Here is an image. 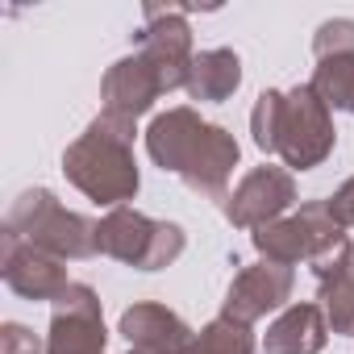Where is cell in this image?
Returning <instances> with one entry per match:
<instances>
[{
	"instance_id": "obj_1",
	"label": "cell",
	"mask_w": 354,
	"mask_h": 354,
	"mask_svg": "<svg viewBox=\"0 0 354 354\" xmlns=\"http://www.w3.org/2000/svg\"><path fill=\"white\" fill-rule=\"evenodd\" d=\"M250 125L259 150L283 154L292 171H308L333 150L329 104L317 96L313 84H300L292 92H263L250 113Z\"/></svg>"
},
{
	"instance_id": "obj_2",
	"label": "cell",
	"mask_w": 354,
	"mask_h": 354,
	"mask_svg": "<svg viewBox=\"0 0 354 354\" xmlns=\"http://www.w3.org/2000/svg\"><path fill=\"white\" fill-rule=\"evenodd\" d=\"M67 180L92 196L96 205H125L138 192V167H133V121L117 113H100L84 138H75L63 154Z\"/></svg>"
},
{
	"instance_id": "obj_3",
	"label": "cell",
	"mask_w": 354,
	"mask_h": 354,
	"mask_svg": "<svg viewBox=\"0 0 354 354\" xmlns=\"http://www.w3.org/2000/svg\"><path fill=\"white\" fill-rule=\"evenodd\" d=\"M5 230L17 234L21 242H30L34 250L55 254V259H88V254H96V225L88 217H80V213H67L46 188L26 192L9 209Z\"/></svg>"
},
{
	"instance_id": "obj_4",
	"label": "cell",
	"mask_w": 354,
	"mask_h": 354,
	"mask_svg": "<svg viewBox=\"0 0 354 354\" xmlns=\"http://www.w3.org/2000/svg\"><path fill=\"white\" fill-rule=\"evenodd\" d=\"M96 250L138 267V271H158L167 263L180 259L184 250V230L167 225V221H150L133 209H113L100 225H96Z\"/></svg>"
},
{
	"instance_id": "obj_5",
	"label": "cell",
	"mask_w": 354,
	"mask_h": 354,
	"mask_svg": "<svg viewBox=\"0 0 354 354\" xmlns=\"http://www.w3.org/2000/svg\"><path fill=\"white\" fill-rule=\"evenodd\" d=\"M342 230H337V221L329 217V209H325V201H317V205H304L296 217H288V221H271V225H263V230H254V246H259V254L267 259V263H283V267H292V263H300V259H313L325 242H333Z\"/></svg>"
},
{
	"instance_id": "obj_6",
	"label": "cell",
	"mask_w": 354,
	"mask_h": 354,
	"mask_svg": "<svg viewBox=\"0 0 354 354\" xmlns=\"http://www.w3.org/2000/svg\"><path fill=\"white\" fill-rule=\"evenodd\" d=\"M46 354H104V321H100V300L92 288L71 283L55 300Z\"/></svg>"
},
{
	"instance_id": "obj_7",
	"label": "cell",
	"mask_w": 354,
	"mask_h": 354,
	"mask_svg": "<svg viewBox=\"0 0 354 354\" xmlns=\"http://www.w3.org/2000/svg\"><path fill=\"white\" fill-rule=\"evenodd\" d=\"M313 275L321 288V308L333 333H354V246L346 234L325 242L313 259Z\"/></svg>"
},
{
	"instance_id": "obj_8",
	"label": "cell",
	"mask_w": 354,
	"mask_h": 354,
	"mask_svg": "<svg viewBox=\"0 0 354 354\" xmlns=\"http://www.w3.org/2000/svg\"><path fill=\"white\" fill-rule=\"evenodd\" d=\"M296 201V184L292 171L283 167H254L246 180L238 184V192L225 205V217L242 230H263L271 221H279V213Z\"/></svg>"
},
{
	"instance_id": "obj_9",
	"label": "cell",
	"mask_w": 354,
	"mask_h": 354,
	"mask_svg": "<svg viewBox=\"0 0 354 354\" xmlns=\"http://www.w3.org/2000/svg\"><path fill=\"white\" fill-rule=\"evenodd\" d=\"M0 271H5V283L26 300H59L71 288V279H67V271H63V263L55 254L34 250L30 242H21L9 230H5V259H0Z\"/></svg>"
},
{
	"instance_id": "obj_10",
	"label": "cell",
	"mask_w": 354,
	"mask_h": 354,
	"mask_svg": "<svg viewBox=\"0 0 354 354\" xmlns=\"http://www.w3.org/2000/svg\"><path fill=\"white\" fill-rule=\"evenodd\" d=\"M288 296H292V267H283V263H254L230 283L221 317L250 325V321L267 317L271 308H279Z\"/></svg>"
},
{
	"instance_id": "obj_11",
	"label": "cell",
	"mask_w": 354,
	"mask_h": 354,
	"mask_svg": "<svg viewBox=\"0 0 354 354\" xmlns=\"http://www.w3.org/2000/svg\"><path fill=\"white\" fill-rule=\"evenodd\" d=\"M162 92H171L167 80H162V71L138 50V55H129V59H121V63L109 67V75H104V113H117V117L133 121Z\"/></svg>"
},
{
	"instance_id": "obj_12",
	"label": "cell",
	"mask_w": 354,
	"mask_h": 354,
	"mask_svg": "<svg viewBox=\"0 0 354 354\" xmlns=\"http://www.w3.org/2000/svg\"><path fill=\"white\" fill-rule=\"evenodd\" d=\"M133 354H196V333L162 304H133L121 317Z\"/></svg>"
},
{
	"instance_id": "obj_13",
	"label": "cell",
	"mask_w": 354,
	"mask_h": 354,
	"mask_svg": "<svg viewBox=\"0 0 354 354\" xmlns=\"http://www.w3.org/2000/svg\"><path fill=\"white\" fill-rule=\"evenodd\" d=\"M234 167H238V142L221 125H205V133H201V142H196V150H192V158L184 162L180 175L192 192L221 196Z\"/></svg>"
},
{
	"instance_id": "obj_14",
	"label": "cell",
	"mask_w": 354,
	"mask_h": 354,
	"mask_svg": "<svg viewBox=\"0 0 354 354\" xmlns=\"http://www.w3.org/2000/svg\"><path fill=\"white\" fill-rule=\"evenodd\" d=\"M201 133H205V121H201L192 109H171V113L154 117V125L146 129V150H150V158H154L162 171H175V175H180L184 162L192 158Z\"/></svg>"
},
{
	"instance_id": "obj_15",
	"label": "cell",
	"mask_w": 354,
	"mask_h": 354,
	"mask_svg": "<svg viewBox=\"0 0 354 354\" xmlns=\"http://www.w3.org/2000/svg\"><path fill=\"white\" fill-rule=\"evenodd\" d=\"M325 308L321 304H292L263 342V354H317L325 346Z\"/></svg>"
},
{
	"instance_id": "obj_16",
	"label": "cell",
	"mask_w": 354,
	"mask_h": 354,
	"mask_svg": "<svg viewBox=\"0 0 354 354\" xmlns=\"http://www.w3.org/2000/svg\"><path fill=\"white\" fill-rule=\"evenodd\" d=\"M242 84V63L234 50H205L188 67V96L192 100H225Z\"/></svg>"
},
{
	"instance_id": "obj_17",
	"label": "cell",
	"mask_w": 354,
	"mask_h": 354,
	"mask_svg": "<svg viewBox=\"0 0 354 354\" xmlns=\"http://www.w3.org/2000/svg\"><path fill=\"white\" fill-rule=\"evenodd\" d=\"M313 88L329 109L354 113V59H325L313 75Z\"/></svg>"
},
{
	"instance_id": "obj_18",
	"label": "cell",
	"mask_w": 354,
	"mask_h": 354,
	"mask_svg": "<svg viewBox=\"0 0 354 354\" xmlns=\"http://www.w3.org/2000/svg\"><path fill=\"white\" fill-rule=\"evenodd\" d=\"M196 354H254V337H250V329H246L242 321L217 317L213 325L201 329Z\"/></svg>"
},
{
	"instance_id": "obj_19",
	"label": "cell",
	"mask_w": 354,
	"mask_h": 354,
	"mask_svg": "<svg viewBox=\"0 0 354 354\" xmlns=\"http://www.w3.org/2000/svg\"><path fill=\"white\" fill-rule=\"evenodd\" d=\"M313 50H317V63H325V59H354V21H325L317 30Z\"/></svg>"
},
{
	"instance_id": "obj_20",
	"label": "cell",
	"mask_w": 354,
	"mask_h": 354,
	"mask_svg": "<svg viewBox=\"0 0 354 354\" xmlns=\"http://www.w3.org/2000/svg\"><path fill=\"white\" fill-rule=\"evenodd\" d=\"M325 209H329V217L337 221V230L354 225V180H346V184L333 192V201H325Z\"/></svg>"
},
{
	"instance_id": "obj_21",
	"label": "cell",
	"mask_w": 354,
	"mask_h": 354,
	"mask_svg": "<svg viewBox=\"0 0 354 354\" xmlns=\"http://www.w3.org/2000/svg\"><path fill=\"white\" fill-rule=\"evenodd\" d=\"M5 354H42V346H38V337L30 333V329H21V325H5Z\"/></svg>"
}]
</instances>
